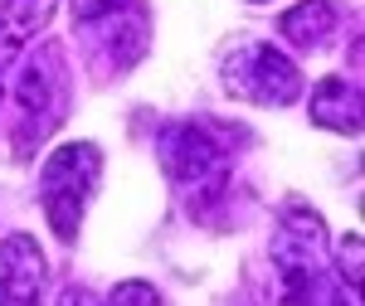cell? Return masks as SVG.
Returning a JSON list of instances; mask_svg holds the SVG:
<instances>
[{"instance_id": "1", "label": "cell", "mask_w": 365, "mask_h": 306, "mask_svg": "<svg viewBox=\"0 0 365 306\" xmlns=\"http://www.w3.org/2000/svg\"><path fill=\"white\" fill-rule=\"evenodd\" d=\"M161 170L170 175V185L180 195L195 199V219L205 214V204H220L229 190V127L215 117H190V122H170L161 132Z\"/></svg>"}, {"instance_id": "6", "label": "cell", "mask_w": 365, "mask_h": 306, "mask_svg": "<svg viewBox=\"0 0 365 306\" xmlns=\"http://www.w3.org/2000/svg\"><path fill=\"white\" fill-rule=\"evenodd\" d=\"M49 263L29 233H10L0 243V306H44Z\"/></svg>"}, {"instance_id": "11", "label": "cell", "mask_w": 365, "mask_h": 306, "mask_svg": "<svg viewBox=\"0 0 365 306\" xmlns=\"http://www.w3.org/2000/svg\"><path fill=\"white\" fill-rule=\"evenodd\" d=\"M331 306H356V302H346V297H341V302H331Z\"/></svg>"}, {"instance_id": "3", "label": "cell", "mask_w": 365, "mask_h": 306, "mask_svg": "<svg viewBox=\"0 0 365 306\" xmlns=\"http://www.w3.org/2000/svg\"><path fill=\"white\" fill-rule=\"evenodd\" d=\"M103 180V151L93 141H68L58 146L54 156L39 170V204H44V219L58 233V243H73L78 238V223L93 190Z\"/></svg>"}, {"instance_id": "2", "label": "cell", "mask_w": 365, "mask_h": 306, "mask_svg": "<svg viewBox=\"0 0 365 306\" xmlns=\"http://www.w3.org/2000/svg\"><path fill=\"white\" fill-rule=\"evenodd\" d=\"M73 29L83 39V54L103 73L132 68L151 44L146 0H73Z\"/></svg>"}, {"instance_id": "10", "label": "cell", "mask_w": 365, "mask_h": 306, "mask_svg": "<svg viewBox=\"0 0 365 306\" xmlns=\"http://www.w3.org/2000/svg\"><path fill=\"white\" fill-rule=\"evenodd\" d=\"M103 306H161V297H156L146 282H117Z\"/></svg>"}, {"instance_id": "7", "label": "cell", "mask_w": 365, "mask_h": 306, "mask_svg": "<svg viewBox=\"0 0 365 306\" xmlns=\"http://www.w3.org/2000/svg\"><path fill=\"white\" fill-rule=\"evenodd\" d=\"M312 122L317 127H331V132H346V137H356L361 132V83L356 78H322V83L312 88Z\"/></svg>"}, {"instance_id": "9", "label": "cell", "mask_w": 365, "mask_h": 306, "mask_svg": "<svg viewBox=\"0 0 365 306\" xmlns=\"http://www.w3.org/2000/svg\"><path fill=\"white\" fill-rule=\"evenodd\" d=\"M278 29L297 44V49L317 54V49H327V39L341 29V5L336 0H302V5H292V10L278 20Z\"/></svg>"}, {"instance_id": "5", "label": "cell", "mask_w": 365, "mask_h": 306, "mask_svg": "<svg viewBox=\"0 0 365 306\" xmlns=\"http://www.w3.org/2000/svg\"><path fill=\"white\" fill-rule=\"evenodd\" d=\"M20 107H25V127H20V156H29V146L49 137L58 127V117L68 107V78H63V49L58 44H39L34 54L20 63Z\"/></svg>"}, {"instance_id": "4", "label": "cell", "mask_w": 365, "mask_h": 306, "mask_svg": "<svg viewBox=\"0 0 365 306\" xmlns=\"http://www.w3.org/2000/svg\"><path fill=\"white\" fill-rule=\"evenodd\" d=\"M225 88L258 107H287L302 97V68L273 44H234L225 54Z\"/></svg>"}, {"instance_id": "8", "label": "cell", "mask_w": 365, "mask_h": 306, "mask_svg": "<svg viewBox=\"0 0 365 306\" xmlns=\"http://www.w3.org/2000/svg\"><path fill=\"white\" fill-rule=\"evenodd\" d=\"M54 5L58 0H5L0 5V68L15 63L20 49L54 20Z\"/></svg>"}, {"instance_id": "12", "label": "cell", "mask_w": 365, "mask_h": 306, "mask_svg": "<svg viewBox=\"0 0 365 306\" xmlns=\"http://www.w3.org/2000/svg\"><path fill=\"white\" fill-rule=\"evenodd\" d=\"M258 5H263V0H258Z\"/></svg>"}]
</instances>
